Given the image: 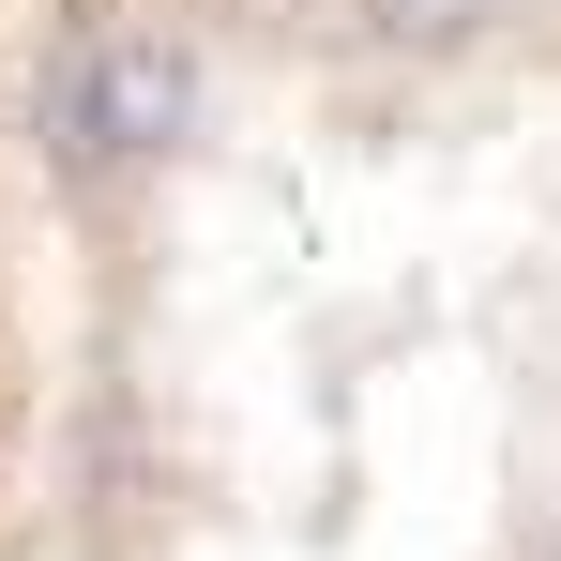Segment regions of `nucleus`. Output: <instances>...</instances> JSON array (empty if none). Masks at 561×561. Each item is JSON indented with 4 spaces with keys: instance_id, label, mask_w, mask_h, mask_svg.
I'll list each match as a JSON object with an SVG mask.
<instances>
[{
    "instance_id": "nucleus-1",
    "label": "nucleus",
    "mask_w": 561,
    "mask_h": 561,
    "mask_svg": "<svg viewBox=\"0 0 561 561\" xmlns=\"http://www.w3.org/2000/svg\"><path fill=\"white\" fill-rule=\"evenodd\" d=\"M31 561H561V0H31Z\"/></svg>"
},
{
    "instance_id": "nucleus-2",
    "label": "nucleus",
    "mask_w": 561,
    "mask_h": 561,
    "mask_svg": "<svg viewBox=\"0 0 561 561\" xmlns=\"http://www.w3.org/2000/svg\"><path fill=\"white\" fill-rule=\"evenodd\" d=\"M46 379H61V319H46V92H31V0H0V561L46 531Z\"/></svg>"
}]
</instances>
